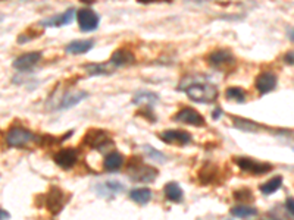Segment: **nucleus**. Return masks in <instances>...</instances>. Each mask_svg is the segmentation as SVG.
Returning <instances> with one entry per match:
<instances>
[{"mask_svg": "<svg viewBox=\"0 0 294 220\" xmlns=\"http://www.w3.org/2000/svg\"><path fill=\"white\" fill-rule=\"evenodd\" d=\"M180 88L185 91V94L188 96L190 100H193L196 103L209 104L218 98V88L209 82H193V84H188V86Z\"/></svg>", "mask_w": 294, "mask_h": 220, "instance_id": "1", "label": "nucleus"}, {"mask_svg": "<svg viewBox=\"0 0 294 220\" xmlns=\"http://www.w3.org/2000/svg\"><path fill=\"white\" fill-rule=\"evenodd\" d=\"M127 170L133 180L143 182V184L153 182L159 175V170L156 168L144 164L140 157H131V160L127 164Z\"/></svg>", "mask_w": 294, "mask_h": 220, "instance_id": "2", "label": "nucleus"}, {"mask_svg": "<svg viewBox=\"0 0 294 220\" xmlns=\"http://www.w3.org/2000/svg\"><path fill=\"white\" fill-rule=\"evenodd\" d=\"M206 60L212 68H215L218 70H222V72H229L237 65L235 56L228 48H216V50L210 52L207 54Z\"/></svg>", "mask_w": 294, "mask_h": 220, "instance_id": "3", "label": "nucleus"}, {"mask_svg": "<svg viewBox=\"0 0 294 220\" xmlns=\"http://www.w3.org/2000/svg\"><path fill=\"white\" fill-rule=\"evenodd\" d=\"M39 140V136L33 131L23 128V126H14L11 128L8 134H6V142L11 147H18L23 148L27 147L31 142H36Z\"/></svg>", "mask_w": 294, "mask_h": 220, "instance_id": "4", "label": "nucleus"}, {"mask_svg": "<svg viewBox=\"0 0 294 220\" xmlns=\"http://www.w3.org/2000/svg\"><path fill=\"white\" fill-rule=\"evenodd\" d=\"M235 164L244 170V172H249L253 175H265L268 172L272 170V164L269 163H262V162H257V160H253L250 157H235L234 158Z\"/></svg>", "mask_w": 294, "mask_h": 220, "instance_id": "5", "label": "nucleus"}, {"mask_svg": "<svg viewBox=\"0 0 294 220\" xmlns=\"http://www.w3.org/2000/svg\"><path fill=\"white\" fill-rule=\"evenodd\" d=\"M83 146H87L94 150H100L105 146L111 144L112 140L109 136V134L105 130H89L86 132V135L83 136Z\"/></svg>", "mask_w": 294, "mask_h": 220, "instance_id": "6", "label": "nucleus"}, {"mask_svg": "<svg viewBox=\"0 0 294 220\" xmlns=\"http://www.w3.org/2000/svg\"><path fill=\"white\" fill-rule=\"evenodd\" d=\"M67 198H65V192L58 188V186H52L50 191L46 194L45 204L46 208L52 213V214H59L62 212V208L65 207Z\"/></svg>", "mask_w": 294, "mask_h": 220, "instance_id": "7", "label": "nucleus"}, {"mask_svg": "<svg viewBox=\"0 0 294 220\" xmlns=\"http://www.w3.org/2000/svg\"><path fill=\"white\" fill-rule=\"evenodd\" d=\"M77 21H78V26L81 31L90 32V31L97 30L100 18L90 8H81L80 10H77Z\"/></svg>", "mask_w": 294, "mask_h": 220, "instance_id": "8", "label": "nucleus"}, {"mask_svg": "<svg viewBox=\"0 0 294 220\" xmlns=\"http://www.w3.org/2000/svg\"><path fill=\"white\" fill-rule=\"evenodd\" d=\"M158 136L166 144H171V146H187L191 142V134L187 131H182V130H165L160 134H158Z\"/></svg>", "mask_w": 294, "mask_h": 220, "instance_id": "9", "label": "nucleus"}, {"mask_svg": "<svg viewBox=\"0 0 294 220\" xmlns=\"http://www.w3.org/2000/svg\"><path fill=\"white\" fill-rule=\"evenodd\" d=\"M174 120L180 122V124H185V125H191V126H203L204 118L197 112V110L191 109V108H182L175 114H174Z\"/></svg>", "mask_w": 294, "mask_h": 220, "instance_id": "10", "label": "nucleus"}, {"mask_svg": "<svg viewBox=\"0 0 294 220\" xmlns=\"http://www.w3.org/2000/svg\"><path fill=\"white\" fill-rule=\"evenodd\" d=\"M276 84H278V78L272 72H262L254 80V87L260 96H265L273 91L276 88Z\"/></svg>", "mask_w": 294, "mask_h": 220, "instance_id": "11", "label": "nucleus"}, {"mask_svg": "<svg viewBox=\"0 0 294 220\" xmlns=\"http://www.w3.org/2000/svg\"><path fill=\"white\" fill-rule=\"evenodd\" d=\"M53 160H55V163L61 168V169H72L74 166H75V163H77V160H78V152L75 150V148H62V150H59L58 153H55L53 156Z\"/></svg>", "mask_w": 294, "mask_h": 220, "instance_id": "12", "label": "nucleus"}, {"mask_svg": "<svg viewBox=\"0 0 294 220\" xmlns=\"http://www.w3.org/2000/svg\"><path fill=\"white\" fill-rule=\"evenodd\" d=\"M42 60V53L40 52H30L18 56L14 60V68L18 70H30Z\"/></svg>", "mask_w": 294, "mask_h": 220, "instance_id": "13", "label": "nucleus"}, {"mask_svg": "<svg viewBox=\"0 0 294 220\" xmlns=\"http://www.w3.org/2000/svg\"><path fill=\"white\" fill-rule=\"evenodd\" d=\"M89 97V92L86 91H71V92H67L62 96L61 102L58 103L56 109L58 110H64V109H71L77 104H80L83 100H86Z\"/></svg>", "mask_w": 294, "mask_h": 220, "instance_id": "14", "label": "nucleus"}, {"mask_svg": "<svg viewBox=\"0 0 294 220\" xmlns=\"http://www.w3.org/2000/svg\"><path fill=\"white\" fill-rule=\"evenodd\" d=\"M136 62V56H134V53L131 52V50H128V48H118V50H115L112 53V56H111V64L113 66H128V65H133Z\"/></svg>", "mask_w": 294, "mask_h": 220, "instance_id": "15", "label": "nucleus"}, {"mask_svg": "<svg viewBox=\"0 0 294 220\" xmlns=\"http://www.w3.org/2000/svg\"><path fill=\"white\" fill-rule=\"evenodd\" d=\"M122 166H124V157L118 152L109 153L103 160V169L106 172H118L122 169Z\"/></svg>", "mask_w": 294, "mask_h": 220, "instance_id": "16", "label": "nucleus"}, {"mask_svg": "<svg viewBox=\"0 0 294 220\" xmlns=\"http://www.w3.org/2000/svg\"><path fill=\"white\" fill-rule=\"evenodd\" d=\"M72 18H74V9H68L64 14H59V15H55L52 18H47L40 25H43V26H64V25L71 24Z\"/></svg>", "mask_w": 294, "mask_h": 220, "instance_id": "17", "label": "nucleus"}, {"mask_svg": "<svg viewBox=\"0 0 294 220\" xmlns=\"http://www.w3.org/2000/svg\"><path fill=\"white\" fill-rule=\"evenodd\" d=\"M93 46H94L93 40H74V42L67 44L65 52L71 53V54H83V53L90 52Z\"/></svg>", "mask_w": 294, "mask_h": 220, "instance_id": "18", "label": "nucleus"}, {"mask_svg": "<svg viewBox=\"0 0 294 220\" xmlns=\"http://www.w3.org/2000/svg\"><path fill=\"white\" fill-rule=\"evenodd\" d=\"M97 188H99V191H97L99 196H102V197H113L115 194H118V192H121L124 190V185L121 182H118V180H108V182L99 185Z\"/></svg>", "mask_w": 294, "mask_h": 220, "instance_id": "19", "label": "nucleus"}, {"mask_svg": "<svg viewBox=\"0 0 294 220\" xmlns=\"http://www.w3.org/2000/svg\"><path fill=\"white\" fill-rule=\"evenodd\" d=\"M163 194L168 201H172V202H181L182 197H184L181 186L177 182H168L163 188Z\"/></svg>", "mask_w": 294, "mask_h": 220, "instance_id": "20", "label": "nucleus"}, {"mask_svg": "<svg viewBox=\"0 0 294 220\" xmlns=\"http://www.w3.org/2000/svg\"><path fill=\"white\" fill-rule=\"evenodd\" d=\"M216 178H218V168L215 164H210V163L204 164L203 168L200 169V172H199V180L203 185L212 184Z\"/></svg>", "mask_w": 294, "mask_h": 220, "instance_id": "21", "label": "nucleus"}, {"mask_svg": "<svg viewBox=\"0 0 294 220\" xmlns=\"http://www.w3.org/2000/svg\"><path fill=\"white\" fill-rule=\"evenodd\" d=\"M130 198L136 201L137 204H147L152 200V191L149 188H136L130 192Z\"/></svg>", "mask_w": 294, "mask_h": 220, "instance_id": "22", "label": "nucleus"}, {"mask_svg": "<svg viewBox=\"0 0 294 220\" xmlns=\"http://www.w3.org/2000/svg\"><path fill=\"white\" fill-rule=\"evenodd\" d=\"M231 214L235 216V218H240V219H247L250 216H256L257 214V208L240 204V206H235V207L231 208Z\"/></svg>", "mask_w": 294, "mask_h": 220, "instance_id": "23", "label": "nucleus"}, {"mask_svg": "<svg viewBox=\"0 0 294 220\" xmlns=\"http://www.w3.org/2000/svg\"><path fill=\"white\" fill-rule=\"evenodd\" d=\"M159 102V96L156 92H150V91H138L133 97V103L141 104V103H147V104H153Z\"/></svg>", "mask_w": 294, "mask_h": 220, "instance_id": "24", "label": "nucleus"}, {"mask_svg": "<svg viewBox=\"0 0 294 220\" xmlns=\"http://www.w3.org/2000/svg\"><path fill=\"white\" fill-rule=\"evenodd\" d=\"M281 185H282V178L275 176V178L269 179L268 182H265L263 185H260V192L265 196H271L281 188Z\"/></svg>", "mask_w": 294, "mask_h": 220, "instance_id": "25", "label": "nucleus"}, {"mask_svg": "<svg viewBox=\"0 0 294 220\" xmlns=\"http://www.w3.org/2000/svg\"><path fill=\"white\" fill-rule=\"evenodd\" d=\"M225 97L226 100L237 102V103H243V102H246V98H247V92H246V90H243V88L240 87H229L226 88Z\"/></svg>", "mask_w": 294, "mask_h": 220, "instance_id": "26", "label": "nucleus"}, {"mask_svg": "<svg viewBox=\"0 0 294 220\" xmlns=\"http://www.w3.org/2000/svg\"><path fill=\"white\" fill-rule=\"evenodd\" d=\"M234 126L237 130H241V131L246 132H256L259 130V125L254 124V122H250L247 119H240V118H235L234 119Z\"/></svg>", "mask_w": 294, "mask_h": 220, "instance_id": "27", "label": "nucleus"}, {"mask_svg": "<svg viewBox=\"0 0 294 220\" xmlns=\"http://www.w3.org/2000/svg\"><path fill=\"white\" fill-rule=\"evenodd\" d=\"M86 70L87 74L91 76H96V75H109L112 70L108 68L106 65H99V64H91V65H86Z\"/></svg>", "mask_w": 294, "mask_h": 220, "instance_id": "28", "label": "nucleus"}, {"mask_svg": "<svg viewBox=\"0 0 294 220\" xmlns=\"http://www.w3.org/2000/svg\"><path fill=\"white\" fill-rule=\"evenodd\" d=\"M232 197L235 201H251L253 200V194H251V191L247 190V188H241V190H237L234 194H232Z\"/></svg>", "mask_w": 294, "mask_h": 220, "instance_id": "29", "label": "nucleus"}, {"mask_svg": "<svg viewBox=\"0 0 294 220\" xmlns=\"http://www.w3.org/2000/svg\"><path fill=\"white\" fill-rule=\"evenodd\" d=\"M144 148H146L147 153H150L149 156H150L152 158H155V160H158V162H165V160H166V157L160 153V152H158V150H155V148H152V147H144Z\"/></svg>", "mask_w": 294, "mask_h": 220, "instance_id": "30", "label": "nucleus"}, {"mask_svg": "<svg viewBox=\"0 0 294 220\" xmlns=\"http://www.w3.org/2000/svg\"><path fill=\"white\" fill-rule=\"evenodd\" d=\"M282 59H284V62H285L287 65H294V50L288 52V53H285Z\"/></svg>", "mask_w": 294, "mask_h": 220, "instance_id": "31", "label": "nucleus"}, {"mask_svg": "<svg viewBox=\"0 0 294 220\" xmlns=\"http://www.w3.org/2000/svg\"><path fill=\"white\" fill-rule=\"evenodd\" d=\"M285 207H287V210L291 213L294 216V198H287V201H285Z\"/></svg>", "mask_w": 294, "mask_h": 220, "instance_id": "32", "label": "nucleus"}, {"mask_svg": "<svg viewBox=\"0 0 294 220\" xmlns=\"http://www.w3.org/2000/svg\"><path fill=\"white\" fill-rule=\"evenodd\" d=\"M9 219V213L6 210H2L0 208V220H6Z\"/></svg>", "mask_w": 294, "mask_h": 220, "instance_id": "33", "label": "nucleus"}, {"mask_svg": "<svg viewBox=\"0 0 294 220\" xmlns=\"http://www.w3.org/2000/svg\"><path fill=\"white\" fill-rule=\"evenodd\" d=\"M221 113H222V110L221 109H216L213 112V119H218L219 116H221Z\"/></svg>", "mask_w": 294, "mask_h": 220, "instance_id": "34", "label": "nucleus"}, {"mask_svg": "<svg viewBox=\"0 0 294 220\" xmlns=\"http://www.w3.org/2000/svg\"><path fill=\"white\" fill-rule=\"evenodd\" d=\"M288 37H290V40H291V42L294 43V30L293 28H290V30H288Z\"/></svg>", "mask_w": 294, "mask_h": 220, "instance_id": "35", "label": "nucleus"}, {"mask_svg": "<svg viewBox=\"0 0 294 220\" xmlns=\"http://www.w3.org/2000/svg\"><path fill=\"white\" fill-rule=\"evenodd\" d=\"M272 220H275V219H272Z\"/></svg>", "mask_w": 294, "mask_h": 220, "instance_id": "36", "label": "nucleus"}, {"mask_svg": "<svg viewBox=\"0 0 294 220\" xmlns=\"http://www.w3.org/2000/svg\"><path fill=\"white\" fill-rule=\"evenodd\" d=\"M293 150H294V148H293Z\"/></svg>", "mask_w": 294, "mask_h": 220, "instance_id": "37", "label": "nucleus"}]
</instances>
